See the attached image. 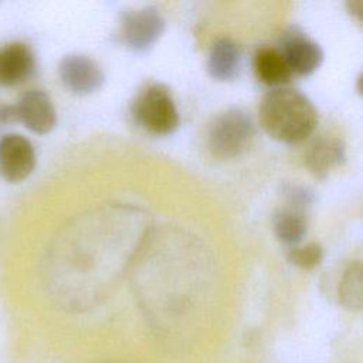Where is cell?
Masks as SVG:
<instances>
[{"label": "cell", "mask_w": 363, "mask_h": 363, "mask_svg": "<svg viewBox=\"0 0 363 363\" xmlns=\"http://www.w3.org/2000/svg\"><path fill=\"white\" fill-rule=\"evenodd\" d=\"M281 54L292 74L309 75L323 61V51L318 43L298 28H289L281 38Z\"/></svg>", "instance_id": "7"}, {"label": "cell", "mask_w": 363, "mask_h": 363, "mask_svg": "<svg viewBox=\"0 0 363 363\" xmlns=\"http://www.w3.org/2000/svg\"><path fill=\"white\" fill-rule=\"evenodd\" d=\"M254 71L257 78L269 86L285 85L291 81L292 72L279 50L259 47L254 54Z\"/></svg>", "instance_id": "12"}, {"label": "cell", "mask_w": 363, "mask_h": 363, "mask_svg": "<svg viewBox=\"0 0 363 363\" xmlns=\"http://www.w3.org/2000/svg\"><path fill=\"white\" fill-rule=\"evenodd\" d=\"M207 69L214 79L230 81L240 69V50L230 38H218L208 54Z\"/></svg>", "instance_id": "13"}, {"label": "cell", "mask_w": 363, "mask_h": 363, "mask_svg": "<svg viewBox=\"0 0 363 363\" xmlns=\"http://www.w3.org/2000/svg\"><path fill=\"white\" fill-rule=\"evenodd\" d=\"M35 167V152L28 139L10 133L0 139V177L10 183L24 180Z\"/></svg>", "instance_id": "6"}, {"label": "cell", "mask_w": 363, "mask_h": 363, "mask_svg": "<svg viewBox=\"0 0 363 363\" xmlns=\"http://www.w3.org/2000/svg\"><path fill=\"white\" fill-rule=\"evenodd\" d=\"M135 122L153 135H169L179 126V112L169 88L149 84L135 96L130 106Z\"/></svg>", "instance_id": "3"}, {"label": "cell", "mask_w": 363, "mask_h": 363, "mask_svg": "<svg viewBox=\"0 0 363 363\" xmlns=\"http://www.w3.org/2000/svg\"><path fill=\"white\" fill-rule=\"evenodd\" d=\"M288 259L302 269H312L322 262L323 250L318 242H309L303 247H294L288 254Z\"/></svg>", "instance_id": "15"}, {"label": "cell", "mask_w": 363, "mask_h": 363, "mask_svg": "<svg viewBox=\"0 0 363 363\" xmlns=\"http://www.w3.org/2000/svg\"><path fill=\"white\" fill-rule=\"evenodd\" d=\"M14 109L17 121L23 122L34 133H48L55 126V108L44 91L31 89L24 92Z\"/></svg>", "instance_id": "9"}, {"label": "cell", "mask_w": 363, "mask_h": 363, "mask_svg": "<svg viewBox=\"0 0 363 363\" xmlns=\"http://www.w3.org/2000/svg\"><path fill=\"white\" fill-rule=\"evenodd\" d=\"M255 125L251 116L238 108L217 115L207 132V146L218 159H233L242 155L252 143Z\"/></svg>", "instance_id": "2"}, {"label": "cell", "mask_w": 363, "mask_h": 363, "mask_svg": "<svg viewBox=\"0 0 363 363\" xmlns=\"http://www.w3.org/2000/svg\"><path fill=\"white\" fill-rule=\"evenodd\" d=\"M258 113L264 130L284 143L305 140L318 123L313 104L292 88H275L265 94Z\"/></svg>", "instance_id": "1"}, {"label": "cell", "mask_w": 363, "mask_h": 363, "mask_svg": "<svg viewBox=\"0 0 363 363\" xmlns=\"http://www.w3.org/2000/svg\"><path fill=\"white\" fill-rule=\"evenodd\" d=\"M345 159V143L339 138H320L309 146L305 155L308 169L319 179H325L333 169L343 164Z\"/></svg>", "instance_id": "11"}, {"label": "cell", "mask_w": 363, "mask_h": 363, "mask_svg": "<svg viewBox=\"0 0 363 363\" xmlns=\"http://www.w3.org/2000/svg\"><path fill=\"white\" fill-rule=\"evenodd\" d=\"M58 72L62 84L78 95L91 94L104 84V72L98 62L82 54L64 57Z\"/></svg>", "instance_id": "8"}, {"label": "cell", "mask_w": 363, "mask_h": 363, "mask_svg": "<svg viewBox=\"0 0 363 363\" xmlns=\"http://www.w3.org/2000/svg\"><path fill=\"white\" fill-rule=\"evenodd\" d=\"M286 206L274 216V231L279 241L296 245L306 234V207L312 194L303 187L291 186L285 190Z\"/></svg>", "instance_id": "5"}, {"label": "cell", "mask_w": 363, "mask_h": 363, "mask_svg": "<svg viewBox=\"0 0 363 363\" xmlns=\"http://www.w3.org/2000/svg\"><path fill=\"white\" fill-rule=\"evenodd\" d=\"M339 301L349 309L362 308V267L356 261L345 271L339 285Z\"/></svg>", "instance_id": "14"}, {"label": "cell", "mask_w": 363, "mask_h": 363, "mask_svg": "<svg viewBox=\"0 0 363 363\" xmlns=\"http://www.w3.org/2000/svg\"><path fill=\"white\" fill-rule=\"evenodd\" d=\"M34 69L35 57L26 43L0 45V86H14L27 81Z\"/></svg>", "instance_id": "10"}, {"label": "cell", "mask_w": 363, "mask_h": 363, "mask_svg": "<svg viewBox=\"0 0 363 363\" xmlns=\"http://www.w3.org/2000/svg\"><path fill=\"white\" fill-rule=\"evenodd\" d=\"M166 21L156 7L147 6L129 10L122 16L119 38L130 50L143 52L163 34Z\"/></svg>", "instance_id": "4"}]
</instances>
